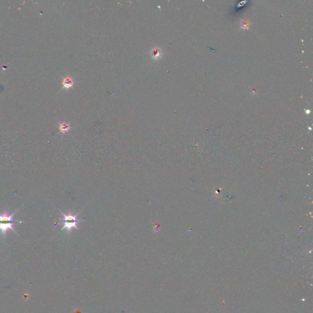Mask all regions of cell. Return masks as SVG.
I'll use <instances>...</instances> for the list:
<instances>
[{
    "instance_id": "cell-1",
    "label": "cell",
    "mask_w": 313,
    "mask_h": 313,
    "mask_svg": "<svg viewBox=\"0 0 313 313\" xmlns=\"http://www.w3.org/2000/svg\"><path fill=\"white\" fill-rule=\"evenodd\" d=\"M17 211L18 210H17L12 215H9L6 212H4L2 215H0V230L1 231V233L4 237H5L6 233L8 230H11L17 234L12 227L13 225L15 223H22V221H17L13 220L12 217Z\"/></svg>"
},
{
    "instance_id": "cell-2",
    "label": "cell",
    "mask_w": 313,
    "mask_h": 313,
    "mask_svg": "<svg viewBox=\"0 0 313 313\" xmlns=\"http://www.w3.org/2000/svg\"><path fill=\"white\" fill-rule=\"evenodd\" d=\"M60 212L64 217V220H59V222L64 224L63 228L61 229V231H63L64 230H67V231L70 232L73 228L78 229L77 225L78 223L84 222L83 220H79L77 219V216L79 213L75 215H73L71 214L66 215L61 211H60Z\"/></svg>"
},
{
    "instance_id": "cell-3",
    "label": "cell",
    "mask_w": 313,
    "mask_h": 313,
    "mask_svg": "<svg viewBox=\"0 0 313 313\" xmlns=\"http://www.w3.org/2000/svg\"><path fill=\"white\" fill-rule=\"evenodd\" d=\"M163 53L161 50L159 48H154L151 51V56L154 60H158L161 58Z\"/></svg>"
},
{
    "instance_id": "cell-4",
    "label": "cell",
    "mask_w": 313,
    "mask_h": 313,
    "mask_svg": "<svg viewBox=\"0 0 313 313\" xmlns=\"http://www.w3.org/2000/svg\"><path fill=\"white\" fill-rule=\"evenodd\" d=\"M74 84V81L73 79L71 77H66L63 79V87L66 89H69L70 87H72Z\"/></svg>"
},
{
    "instance_id": "cell-5",
    "label": "cell",
    "mask_w": 313,
    "mask_h": 313,
    "mask_svg": "<svg viewBox=\"0 0 313 313\" xmlns=\"http://www.w3.org/2000/svg\"><path fill=\"white\" fill-rule=\"evenodd\" d=\"M69 128H70L69 125L66 123L61 124L59 125V130L62 133H65L67 132L69 130Z\"/></svg>"
}]
</instances>
